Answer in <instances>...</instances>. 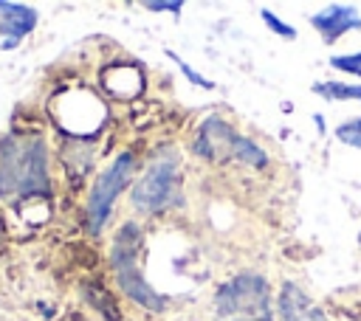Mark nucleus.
I'll use <instances>...</instances> for the list:
<instances>
[{"label":"nucleus","instance_id":"f257e3e1","mask_svg":"<svg viewBox=\"0 0 361 321\" xmlns=\"http://www.w3.org/2000/svg\"><path fill=\"white\" fill-rule=\"evenodd\" d=\"M51 191L42 138L8 135L0 144V197H42Z\"/></svg>","mask_w":361,"mask_h":321},{"label":"nucleus","instance_id":"f03ea898","mask_svg":"<svg viewBox=\"0 0 361 321\" xmlns=\"http://www.w3.org/2000/svg\"><path fill=\"white\" fill-rule=\"evenodd\" d=\"M276 296L271 284L257 270H240L217 284L212 296L214 321H276Z\"/></svg>","mask_w":361,"mask_h":321},{"label":"nucleus","instance_id":"7ed1b4c3","mask_svg":"<svg viewBox=\"0 0 361 321\" xmlns=\"http://www.w3.org/2000/svg\"><path fill=\"white\" fill-rule=\"evenodd\" d=\"M130 203L138 214H164L183 206V160L178 149H158L147 169L138 175L130 191Z\"/></svg>","mask_w":361,"mask_h":321},{"label":"nucleus","instance_id":"20e7f679","mask_svg":"<svg viewBox=\"0 0 361 321\" xmlns=\"http://www.w3.org/2000/svg\"><path fill=\"white\" fill-rule=\"evenodd\" d=\"M141 245H144V231L138 222H124L118 231H116V239H113V248H110V265H113V273H116V282L118 287L144 310L149 313H161L166 310V296H161L144 276L141 265H138V253H141Z\"/></svg>","mask_w":361,"mask_h":321},{"label":"nucleus","instance_id":"39448f33","mask_svg":"<svg viewBox=\"0 0 361 321\" xmlns=\"http://www.w3.org/2000/svg\"><path fill=\"white\" fill-rule=\"evenodd\" d=\"M135 166H138V163H135V155H133L130 149H124V152H118V155L99 172V177H96V183H93L90 194H87V225H90L93 234H99V231L107 225L118 194H121V191L133 183V177H135Z\"/></svg>","mask_w":361,"mask_h":321},{"label":"nucleus","instance_id":"423d86ee","mask_svg":"<svg viewBox=\"0 0 361 321\" xmlns=\"http://www.w3.org/2000/svg\"><path fill=\"white\" fill-rule=\"evenodd\" d=\"M234 138H237V132H234V127H231L226 118H220V115H206V118L197 124L189 149H192L197 158H203V160H226V158H231Z\"/></svg>","mask_w":361,"mask_h":321},{"label":"nucleus","instance_id":"0eeeda50","mask_svg":"<svg viewBox=\"0 0 361 321\" xmlns=\"http://www.w3.org/2000/svg\"><path fill=\"white\" fill-rule=\"evenodd\" d=\"M307 23L322 37L324 45H336L344 34L361 31V11L350 3H330L313 14H307Z\"/></svg>","mask_w":361,"mask_h":321},{"label":"nucleus","instance_id":"6e6552de","mask_svg":"<svg viewBox=\"0 0 361 321\" xmlns=\"http://www.w3.org/2000/svg\"><path fill=\"white\" fill-rule=\"evenodd\" d=\"M276 321H330L324 307L310 298V293L296 282H282L274 301Z\"/></svg>","mask_w":361,"mask_h":321},{"label":"nucleus","instance_id":"1a4fd4ad","mask_svg":"<svg viewBox=\"0 0 361 321\" xmlns=\"http://www.w3.org/2000/svg\"><path fill=\"white\" fill-rule=\"evenodd\" d=\"M37 25V11L20 3H0V34L3 48H14Z\"/></svg>","mask_w":361,"mask_h":321},{"label":"nucleus","instance_id":"9d476101","mask_svg":"<svg viewBox=\"0 0 361 321\" xmlns=\"http://www.w3.org/2000/svg\"><path fill=\"white\" fill-rule=\"evenodd\" d=\"M310 90L316 96H322L324 101H358L361 104V82L324 79V82H313Z\"/></svg>","mask_w":361,"mask_h":321},{"label":"nucleus","instance_id":"9b49d317","mask_svg":"<svg viewBox=\"0 0 361 321\" xmlns=\"http://www.w3.org/2000/svg\"><path fill=\"white\" fill-rule=\"evenodd\" d=\"M231 158L234 160H240L243 166H248V169H265L268 166V152L254 141V138H248V135H240L237 132V138H234V149H231Z\"/></svg>","mask_w":361,"mask_h":321},{"label":"nucleus","instance_id":"f8f14e48","mask_svg":"<svg viewBox=\"0 0 361 321\" xmlns=\"http://www.w3.org/2000/svg\"><path fill=\"white\" fill-rule=\"evenodd\" d=\"M166 56L172 59V65H175V68L180 70V76H183V79H186L189 84H195V87H203V90H214V87H217V84H214V82H212L209 76H203L200 70H195V68H192V65H189V62H186V59H183V56H180L178 51L166 48Z\"/></svg>","mask_w":361,"mask_h":321},{"label":"nucleus","instance_id":"ddd939ff","mask_svg":"<svg viewBox=\"0 0 361 321\" xmlns=\"http://www.w3.org/2000/svg\"><path fill=\"white\" fill-rule=\"evenodd\" d=\"M336 141L350 146V149H361V115H353V118H344L336 130H333Z\"/></svg>","mask_w":361,"mask_h":321},{"label":"nucleus","instance_id":"4468645a","mask_svg":"<svg viewBox=\"0 0 361 321\" xmlns=\"http://www.w3.org/2000/svg\"><path fill=\"white\" fill-rule=\"evenodd\" d=\"M259 20L265 23V28L274 34V37H279V39H296V28L290 25V23H285L276 11H271V8H259Z\"/></svg>","mask_w":361,"mask_h":321},{"label":"nucleus","instance_id":"2eb2a0df","mask_svg":"<svg viewBox=\"0 0 361 321\" xmlns=\"http://www.w3.org/2000/svg\"><path fill=\"white\" fill-rule=\"evenodd\" d=\"M327 65L338 73H347V76H355L361 79V51H353V54H336L327 59Z\"/></svg>","mask_w":361,"mask_h":321},{"label":"nucleus","instance_id":"dca6fc26","mask_svg":"<svg viewBox=\"0 0 361 321\" xmlns=\"http://www.w3.org/2000/svg\"><path fill=\"white\" fill-rule=\"evenodd\" d=\"M144 8H147V11H169V14H180V11H183V3H180V0H147Z\"/></svg>","mask_w":361,"mask_h":321},{"label":"nucleus","instance_id":"f3484780","mask_svg":"<svg viewBox=\"0 0 361 321\" xmlns=\"http://www.w3.org/2000/svg\"><path fill=\"white\" fill-rule=\"evenodd\" d=\"M358 248H361V231H358Z\"/></svg>","mask_w":361,"mask_h":321}]
</instances>
